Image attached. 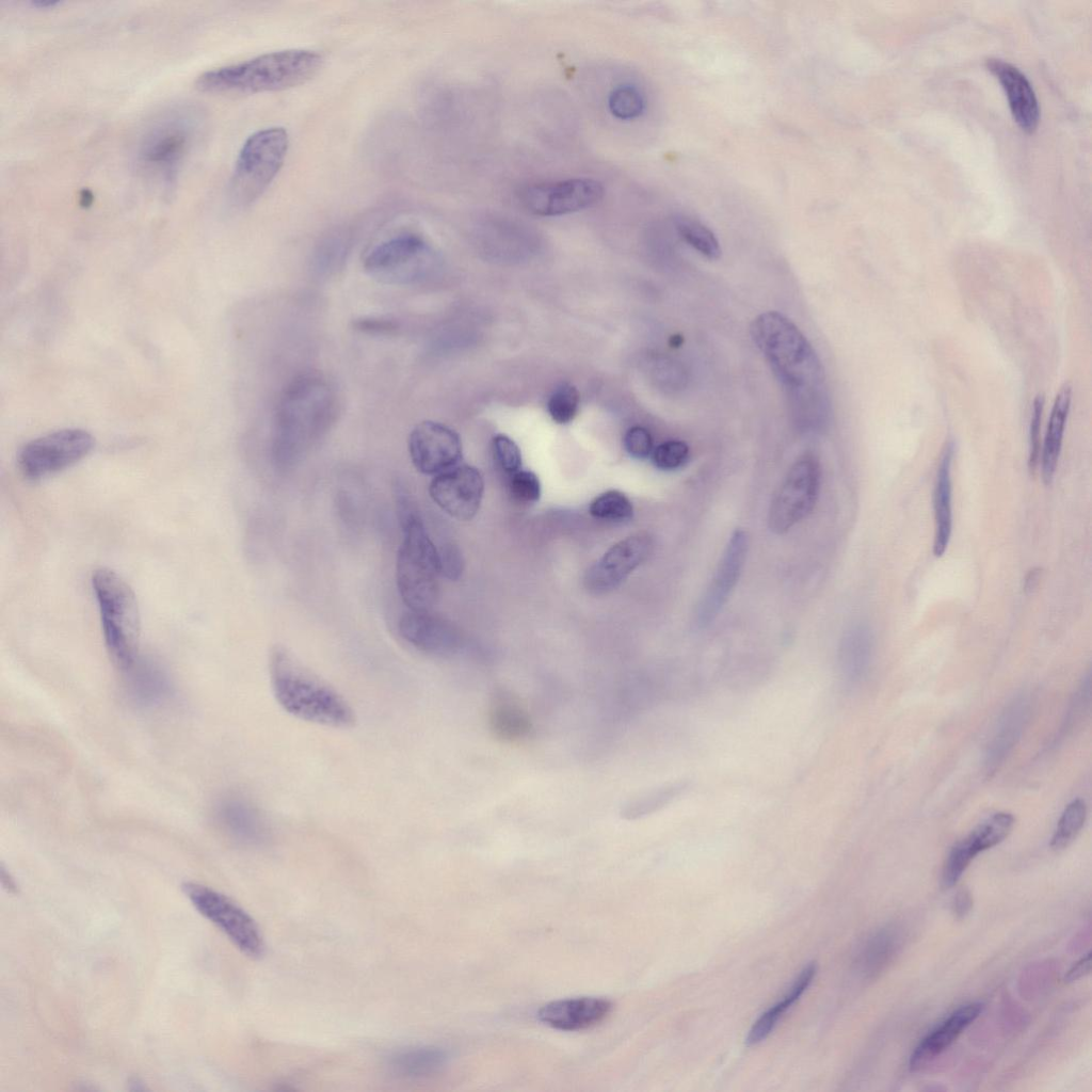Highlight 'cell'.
Here are the masks:
<instances>
[{"mask_svg": "<svg viewBox=\"0 0 1092 1092\" xmlns=\"http://www.w3.org/2000/svg\"><path fill=\"white\" fill-rule=\"evenodd\" d=\"M751 335L786 390L804 429L824 423L826 392L822 365L801 331L784 315L767 311L754 319Z\"/></svg>", "mask_w": 1092, "mask_h": 1092, "instance_id": "1", "label": "cell"}, {"mask_svg": "<svg viewBox=\"0 0 1092 1092\" xmlns=\"http://www.w3.org/2000/svg\"><path fill=\"white\" fill-rule=\"evenodd\" d=\"M337 416L334 389L322 378L303 374L284 390L275 413L272 455L279 470L291 469L325 436Z\"/></svg>", "mask_w": 1092, "mask_h": 1092, "instance_id": "2", "label": "cell"}, {"mask_svg": "<svg viewBox=\"0 0 1092 1092\" xmlns=\"http://www.w3.org/2000/svg\"><path fill=\"white\" fill-rule=\"evenodd\" d=\"M269 674L273 695L287 713L333 728L354 725L355 713L349 702L285 647L271 651Z\"/></svg>", "mask_w": 1092, "mask_h": 1092, "instance_id": "3", "label": "cell"}, {"mask_svg": "<svg viewBox=\"0 0 1092 1092\" xmlns=\"http://www.w3.org/2000/svg\"><path fill=\"white\" fill-rule=\"evenodd\" d=\"M323 64L321 53L285 49L207 70L195 81L197 90L214 94H255L291 89L309 81Z\"/></svg>", "mask_w": 1092, "mask_h": 1092, "instance_id": "4", "label": "cell"}, {"mask_svg": "<svg viewBox=\"0 0 1092 1092\" xmlns=\"http://www.w3.org/2000/svg\"><path fill=\"white\" fill-rule=\"evenodd\" d=\"M91 582L106 646L125 671L139 657L141 621L135 594L126 580L110 568L96 569Z\"/></svg>", "mask_w": 1092, "mask_h": 1092, "instance_id": "5", "label": "cell"}, {"mask_svg": "<svg viewBox=\"0 0 1092 1092\" xmlns=\"http://www.w3.org/2000/svg\"><path fill=\"white\" fill-rule=\"evenodd\" d=\"M196 131L195 114L189 110L163 115L145 130L136 146L138 170L170 189L193 146Z\"/></svg>", "mask_w": 1092, "mask_h": 1092, "instance_id": "6", "label": "cell"}, {"mask_svg": "<svg viewBox=\"0 0 1092 1092\" xmlns=\"http://www.w3.org/2000/svg\"><path fill=\"white\" fill-rule=\"evenodd\" d=\"M402 531L396 560L399 594L408 610L430 611L438 592V550L420 516L412 519Z\"/></svg>", "mask_w": 1092, "mask_h": 1092, "instance_id": "7", "label": "cell"}, {"mask_svg": "<svg viewBox=\"0 0 1092 1092\" xmlns=\"http://www.w3.org/2000/svg\"><path fill=\"white\" fill-rule=\"evenodd\" d=\"M288 147V132L277 126L260 129L244 141L230 178L235 204L246 206L263 194L282 168Z\"/></svg>", "mask_w": 1092, "mask_h": 1092, "instance_id": "8", "label": "cell"}, {"mask_svg": "<svg viewBox=\"0 0 1092 1092\" xmlns=\"http://www.w3.org/2000/svg\"><path fill=\"white\" fill-rule=\"evenodd\" d=\"M433 253L422 237L402 232L375 244L364 259L370 276L391 285L421 280L430 270Z\"/></svg>", "mask_w": 1092, "mask_h": 1092, "instance_id": "9", "label": "cell"}, {"mask_svg": "<svg viewBox=\"0 0 1092 1092\" xmlns=\"http://www.w3.org/2000/svg\"><path fill=\"white\" fill-rule=\"evenodd\" d=\"M821 468L812 454L798 459L787 471L771 500L768 526L783 534L804 519L814 509L820 491Z\"/></svg>", "mask_w": 1092, "mask_h": 1092, "instance_id": "10", "label": "cell"}, {"mask_svg": "<svg viewBox=\"0 0 1092 1092\" xmlns=\"http://www.w3.org/2000/svg\"><path fill=\"white\" fill-rule=\"evenodd\" d=\"M94 445V437L85 430L54 431L27 443L18 453V467L27 479L42 480L80 462Z\"/></svg>", "mask_w": 1092, "mask_h": 1092, "instance_id": "11", "label": "cell"}, {"mask_svg": "<svg viewBox=\"0 0 1092 1092\" xmlns=\"http://www.w3.org/2000/svg\"><path fill=\"white\" fill-rule=\"evenodd\" d=\"M183 892L208 920L214 924L244 954L258 958L264 943L253 917L227 896L198 883H186Z\"/></svg>", "mask_w": 1092, "mask_h": 1092, "instance_id": "12", "label": "cell"}, {"mask_svg": "<svg viewBox=\"0 0 1092 1092\" xmlns=\"http://www.w3.org/2000/svg\"><path fill=\"white\" fill-rule=\"evenodd\" d=\"M604 195L605 188L598 180L574 177L528 183L519 189L517 199L531 214L559 216L591 208Z\"/></svg>", "mask_w": 1092, "mask_h": 1092, "instance_id": "13", "label": "cell"}, {"mask_svg": "<svg viewBox=\"0 0 1092 1092\" xmlns=\"http://www.w3.org/2000/svg\"><path fill=\"white\" fill-rule=\"evenodd\" d=\"M653 547V537L647 532L619 541L587 571L585 588L597 595L615 590L649 557Z\"/></svg>", "mask_w": 1092, "mask_h": 1092, "instance_id": "14", "label": "cell"}, {"mask_svg": "<svg viewBox=\"0 0 1092 1092\" xmlns=\"http://www.w3.org/2000/svg\"><path fill=\"white\" fill-rule=\"evenodd\" d=\"M407 447L414 467L423 475L441 473L459 465L462 459L459 434L436 421L416 424L408 435Z\"/></svg>", "mask_w": 1092, "mask_h": 1092, "instance_id": "15", "label": "cell"}, {"mask_svg": "<svg viewBox=\"0 0 1092 1092\" xmlns=\"http://www.w3.org/2000/svg\"><path fill=\"white\" fill-rule=\"evenodd\" d=\"M484 493L480 470L470 465H456L434 476L429 485L432 500L459 520H470L478 513Z\"/></svg>", "mask_w": 1092, "mask_h": 1092, "instance_id": "16", "label": "cell"}, {"mask_svg": "<svg viewBox=\"0 0 1092 1092\" xmlns=\"http://www.w3.org/2000/svg\"><path fill=\"white\" fill-rule=\"evenodd\" d=\"M749 535L736 529L722 553L716 573L701 597L694 614L697 627L708 626L722 610L736 587L748 556Z\"/></svg>", "mask_w": 1092, "mask_h": 1092, "instance_id": "17", "label": "cell"}, {"mask_svg": "<svg viewBox=\"0 0 1092 1092\" xmlns=\"http://www.w3.org/2000/svg\"><path fill=\"white\" fill-rule=\"evenodd\" d=\"M1014 817L996 813L979 823L965 838L950 850L942 872L944 887L953 886L971 861L982 851L1001 842L1011 832Z\"/></svg>", "mask_w": 1092, "mask_h": 1092, "instance_id": "18", "label": "cell"}, {"mask_svg": "<svg viewBox=\"0 0 1092 1092\" xmlns=\"http://www.w3.org/2000/svg\"><path fill=\"white\" fill-rule=\"evenodd\" d=\"M398 631L408 645L432 656H450L462 643L456 627L430 611L410 610L400 619Z\"/></svg>", "mask_w": 1092, "mask_h": 1092, "instance_id": "19", "label": "cell"}, {"mask_svg": "<svg viewBox=\"0 0 1092 1092\" xmlns=\"http://www.w3.org/2000/svg\"><path fill=\"white\" fill-rule=\"evenodd\" d=\"M612 1002L600 997H575L553 1000L537 1012L543 1024L564 1031L584 1030L601 1023L611 1012Z\"/></svg>", "mask_w": 1092, "mask_h": 1092, "instance_id": "20", "label": "cell"}, {"mask_svg": "<svg viewBox=\"0 0 1092 1092\" xmlns=\"http://www.w3.org/2000/svg\"><path fill=\"white\" fill-rule=\"evenodd\" d=\"M985 66L1001 83L1018 126L1026 132H1032L1039 123V106L1026 76L1001 59L990 58L985 61Z\"/></svg>", "mask_w": 1092, "mask_h": 1092, "instance_id": "21", "label": "cell"}, {"mask_svg": "<svg viewBox=\"0 0 1092 1092\" xmlns=\"http://www.w3.org/2000/svg\"><path fill=\"white\" fill-rule=\"evenodd\" d=\"M1030 711L1026 695L1012 700L1000 714L984 753V770L994 773L1019 740Z\"/></svg>", "mask_w": 1092, "mask_h": 1092, "instance_id": "22", "label": "cell"}, {"mask_svg": "<svg viewBox=\"0 0 1092 1092\" xmlns=\"http://www.w3.org/2000/svg\"><path fill=\"white\" fill-rule=\"evenodd\" d=\"M983 1005L973 1002L951 1013L940 1026L925 1037L916 1046L910 1059L912 1071L926 1066L948 1048L958 1037L979 1016Z\"/></svg>", "mask_w": 1092, "mask_h": 1092, "instance_id": "23", "label": "cell"}, {"mask_svg": "<svg viewBox=\"0 0 1092 1092\" xmlns=\"http://www.w3.org/2000/svg\"><path fill=\"white\" fill-rule=\"evenodd\" d=\"M488 725L493 735L504 742H518L532 732L530 714L511 691L499 689L492 696Z\"/></svg>", "mask_w": 1092, "mask_h": 1092, "instance_id": "24", "label": "cell"}, {"mask_svg": "<svg viewBox=\"0 0 1092 1092\" xmlns=\"http://www.w3.org/2000/svg\"><path fill=\"white\" fill-rule=\"evenodd\" d=\"M953 445L947 443L942 452L933 491L934 539L933 553L942 557L949 544L952 531V483L951 464Z\"/></svg>", "mask_w": 1092, "mask_h": 1092, "instance_id": "25", "label": "cell"}, {"mask_svg": "<svg viewBox=\"0 0 1092 1092\" xmlns=\"http://www.w3.org/2000/svg\"><path fill=\"white\" fill-rule=\"evenodd\" d=\"M216 817L222 828L244 844H259L267 836V826L257 808L241 798H227L220 802Z\"/></svg>", "mask_w": 1092, "mask_h": 1092, "instance_id": "26", "label": "cell"}, {"mask_svg": "<svg viewBox=\"0 0 1092 1092\" xmlns=\"http://www.w3.org/2000/svg\"><path fill=\"white\" fill-rule=\"evenodd\" d=\"M873 651L871 631L865 625L851 627L842 637L838 663L842 678L849 685L860 684L868 673Z\"/></svg>", "mask_w": 1092, "mask_h": 1092, "instance_id": "27", "label": "cell"}, {"mask_svg": "<svg viewBox=\"0 0 1092 1092\" xmlns=\"http://www.w3.org/2000/svg\"><path fill=\"white\" fill-rule=\"evenodd\" d=\"M1072 388L1064 384L1055 398L1048 420L1041 455L1042 478L1045 484L1054 479L1062 447L1066 420L1070 412Z\"/></svg>", "mask_w": 1092, "mask_h": 1092, "instance_id": "28", "label": "cell"}, {"mask_svg": "<svg viewBox=\"0 0 1092 1092\" xmlns=\"http://www.w3.org/2000/svg\"><path fill=\"white\" fill-rule=\"evenodd\" d=\"M448 1061L445 1049L431 1046H411L392 1053L387 1059L389 1071L402 1078H422L438 1073Z\"/></svg>", "mask_w": 1092, "mask_h": 1092, "instance_id": "29", "label": "cell"}, {"mask_svg": "<svg viewBox=\"0 0 1092 1092\" xmlns=\"http://www.w3.org/2000/svg\"><path fill=\"white\" fill-rule=\"evenodd\" d=\"M816 969L817 967L814 963L804 967L783 999L770 1007L758 1017L746 1035L745 1043L748 1045L757 1044L770 1034L783 1015L809 986L816 975Z\"/></svg>", "mask_w": 1092, "mask_h": 1092, "instance_id": "30", "label": "cell"}, {"mask_svg": "<svg viewBox=\"0 0 1092 1092\" xmlns=\"http://www.w3.org/2000/svg\"><path fill=\"white\" fill-rule=\"evenodd\" d=\"M125 672L128 675L132 696L142 704H156L162 701L170 691L165 673L149 660L138 657Z\"/></svg>", "mask_w": 1092, "mask_h": 1092, "instance_id": "31", "label": "cell"}, {"mask_svg": "<svg viewBox=\"0 0 1092 1092\" xmlns=\"http://www.w3.org/2000/svg\"><path fill=\"white\" fill-rule=\"evenodd\" d=\"M687 787L688 783L686 781H676L653 789L630 801L625 806L623 816L631 820L655 813L671 803Z\"/></svg>", "mask_w": 1092, "mask_h": 1092, "instance_id": "32", "label": "cell"}, {"mask_svg": "<svg viewBox=\"0 0 1092 1092\" xmlns=\"http://www.w3.org/2000/svg\"><path fill=\"white\" fill-rule=\"evenodd\" d=\"M674 224L680 237L702 255L709 259L720 257L719 242L713 232L704 224L686 215L676 216Z\"/></svg>", "mask_w": 1092, "mask_h": 1092, "instance_id": "33", "label": "cell"}, {"mask_svg": "<svg viewBox=\"0 0 1092 1092\" xmlns=\"http://www.w3.org/2000/svg\"><path fill=\"white\" fill-rule=\"evenodd\" d=\"M897 946V936L892 931H881L864 946L858 965L866 977L877 974L892 957Z\"/></svg>", "mask_w": 1092, "mask_h": 1092, "instance_id": "34", "label": "cell"}, {"mask_svg": "<svg viewBox=\"0 0 1092 1092\" xmlns=\"http://www.w3.org/2000/svg\"><path fill=\"white\" fill-rule=\"evenodd\" d=\"M590 514L601 520L624 523L633 516V507L628 497L620 491H607L590 504Z\"/></svg>", "mask_w": 1092, "mask_h": 1092, "instance_id": "35", "label": "cell"}, {"mask_svg": "<svg viewBox=\"0 0 1092 1092\" xmlns=\"http://www.w3.org/2000/svg\"><path fill=\"white\" fill-rule=\"evenodd\" d=\"M1087 817V807L1082 800L1072 801L1063 810L1051 837L1050 846L1054 850H1062L1067 847L1077 836L1083 826Z\"/></svg>", "mask_w": 1092, "mask_h": 1092, "instance_id": "36", "label": "cell"}, {"mask_svg": "<svg viewBox=\"0 0 1092 1092\" xmlns=\"http://www.w3.org/2000/svg\"><path fill=\"white\" fill-rule=\"evenodd\" d=\"M608 108L617 119H635L644 112L645 98L638 87L631 84H621L610 93Z\"/></svg>", "mask_w": 1092, "mask_h": 1092, "instance_id": "37", "label": "cell"}, {"mask_svg": "<svg viewBox=\"0 0 1092 1092\" xmlns=\"http://www.w3.org/2000/svg\"><path fill=\"white\" fill-rule=\"evenodd\" d=\"M579 400V392L574 385L563 383L558 386L547 404L552 420L560 424L571 422L578 412Z\"/></svg>", "mask_w": 1092, "mask_h": 1092, "instance_id": "38", "label": "cell"}, {"mask_svg": "<svg viewBox=\"0 0 1092 1092\" xmlns=\"http://www.w3.org/2000/svg\"><path fill=\"white\" fill-rule=\"evenodd\" d=\"M688 456L689 447L681 440L664 441L652 452L654 465L661 470H674L681 467Z\"/></svg>", "mask_w": 1092, "mask_h": 1092, "instance_id": "39", "label": "cell"}, {"mask_svg": "<svg viewBox=\"0 0 1092 1092\" xmlns=\"http://www.w3.org/2000/svg\"><path fill=\"white\" fill-rule=\"evenodd\" d=\"M492 446L494 459L504 472L513 475L520 470L521 453L513 439L504 434H497Z\"/></svg>", "mask_w": 1092, "mask_h": 1092, "instance_id": "40", "label": "cell"}, {"mask_svg": "<svg viewBox=\"0 0 1092 1092\" xmlns=\"http://www.w3.org/2000/svg\"><path fill=\"white\" fill-rule=\"evenodd\" d=\"M511 495L521 503H534L541 497V483L537 476L529 470H518L510 479Z\"/></svg>", "mask_w": 1092, "mask_h": 1092, "instance_id": "41", "label": "cell"}, {"mask_svg": "<svg viewBox=\"0 0 1092 1092\" xmlns=\"http://www.w3.org/2000/svg\"><path fill=\"white\" fill-rule=\"evenodd\" d=\"M623 444L625 450L635 459H646L654 450L653 437L648 430L635 425L627 430Z\"/></svg>", "mask_w": 1092, "mask_h": 1092, "instance_id": "42", "label": "cell"}, {"mask_svg": "<svg viewBox=\"0 0 1092 1092\" xmlns=\"http://www.w3.org/2000/svg\"><path fill=\"white\" fill-rule=\"evenodd\" d=\"M1044 398L1042 395L1035 397L1032 405L1030 427H1029V469L1035 470L1041 452L1040 433H1041V421L1043 413Z\"/></svg>", "mask_w": 1092, "mask_h": 1092, "instance_id": "43", "label": "cell"}, {"mask_svg": "<svg viewBox=\"0 0 1092 1092\" xmlns=\"http://www.w3.org/2000/svg\"><path fill=\"white\" fill-rule=\"evenodd\" d=\"M438 550L439 572L450 580H457L464 568V561L459 547L452 543L441 545Z\"/></svg>", "mask_w": 1092, "mask_h": 1092, "instance_id": "44", "label": "cell"}, {"mask_svg": "<svg viewBox=\"0 0 1092 1092\" xmlns=\"http://www.w3.org/2000/svg\"><path fill=\"white\" fill-rule=\"evenodd\" d=\"M394 497L397 516L401 528H403L412 519L418 517L419 514L418 511L416 510L408 487L400 479L396 480L394 484Z\"/></svg>", "mask_w": 1092, "mask_h": 1092, "instance_id": "45", "label": "cell"}, {"mask_svg": "<svg viewBox=\"0 0 1092 1092\" xmlns=\"http://www.w3.org/2000/svg\"><path fill=\"white\" fill-rule=\"evenodd\" d=\"M355 326L367 333H389L396 330V324L392 321L373 318L357 320Z\"/></svg>", "mask_w": 1092, "mask_h": 1092, "instance_id": "46", "label": "cell"}, {"mask_svg": "<svg viewBox=\"0 0 1092 1092\" xmlns=\"http://www.w3.org/2000/svg\"><path fill=\"white\" fill-rule=\"evenodd\" d=\"M973 899L968 890L958 892L952 903V911L957 917L962 918L970 911Z\"/></svg>", "mask_w": 1092, "mask_h": 1092, "instance_id": "47", "label": "cell"}, {"mask_svg": "<svg viewBox=\"0 0 1092 1092\" xmlns=\"http://www.w3.org/2000/svg\"><path fill=\"white\" fill-rule=\"evenodd\" d=\"M1091 970V952L1081 958L1065 975V982H1073L1088 975Z\"/></svg>", "mask_w": 1092, "mask_h": 1092, "instance_id": "48", "label": "cell"}, {"mask_svg": "<svg viewBox=\"0 0 1092 1092\" xmlns=\"http://www.w3.org/2000/svg\"><path fill=\"white\" fill-rule=\"evenodd\" d=\"M1040 569H1031L1025 578V591H1032L1040 579Z\"/></svg>", "mask_w": 1092, "mask_h": 1092, "instance_id": "49", "label": "cell"}, {"mask_svg": "<svg viewBox=\"0 0 1092 1092\" xmlns=\"http://www.w3.org/2000/svg\"><path fill=\"white\" fill-rule=\"evenodd\" d=\"M59 3H60L59 1H50V0H35V1H31V4L33 6H35V7H37V9L53 7L57 4H59Z\"/></svg>", "mask_w": 1092, "mask_h": 1092, "instance_id": "50", "label": "cell"}]
</instances>
